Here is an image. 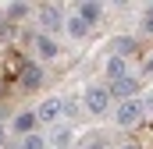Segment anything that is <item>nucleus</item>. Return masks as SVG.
I'll return each mask as SVG.
<instances>
[{"label": "nucleus", "instance_id": "nucleus-1", "mask_svg": "<svg viewBox=\"0 0 153 149\" xmlns=\"http://www.w3.org/2000/svg\"><path fill=\"white\" fill-rule=\"evenodd\" d=\"M82 103H85V110L93 114V117L107 114V107H111V92H107V85H89L85 96H82Z\"/></svg>", "mask_w": 153, "mask_h": 149}, {"label": "nucleus", "instance_id": "nucleus-2", "mask_svg": "<svg viewBox=\"0 0 153 149\" xmlns=\"http://www.w3.org/2000/svg\"><path fill=\"white\" fill-rule=\"evenodd\" d=\"M61 29H64V11H61L57 4L39 7V32H43V36H53V32H61Z\"/></svg>", "mask_w": 153, "mask_h": 149}, {"label": "nucleus", "instance_id": "nucleus-3", "mask_svg": "<svg viewBox=\"0 0 153 149\" xmlns=\"http://www.w3.org/2000/svg\"><path fill=\"white\" fill-rule=\"evenodd\" d=\"M114 121L121 128H132V124H139L143 121V100H121L114 110Z\"/></svg>", "mask_w": 153, "mask_h": 149}, {"label": "nucleus", "instance_id": "nucleus-4", "mask_svg": "<svg viewBox=\"0 0 153 149\" xmlns=\"http://www.w3.org/2000/svg\"><path fill=\"white\" fill-rule=\"evenodd\" d=\"M107 92H111V96H117V100H135L139 82H135L132 74H125V78H114V82L107 85Z\"/></svg>", "mask_w": 153, "mask_h": 149}, {"label": "nucleus", "instance_id": "nucleus-5", "mask_svg": "<svg viewBox=\"0 0 153 149\" xmlns=\"http://www.w3.org/2000/svg\"><path fill=\"white\" fill-rule=\"evenodd\" d=\"M61 114H64V100H43L39 110H36V121H50V124H53Z\"/></svg>", "mask_w": 153, "mask_h": 149}, {"label": "nucleus", "instance_id": "nucleus-6", "mask_svg": "<svg viewBox=\"0 0 153 149\" xmlns=\"http://www.w3.org/2000/svg\"><path fill=\"white\" fill-rule=\"evenodd\" d=\"M39 85H43V68H39V64H25V68H22V89L36 92Z\"/></svg>", "mask_w": 153, "mask_h": 149}, {"label": "nucleus", "instance_id": "nucleus-7", "mask_svg": "<svg viewBox=\"0 0 153 149\" xmlns=\"http://www.w3.org/2000/svg\"><path fill=\"white\" fill-rule=\"evenodd\" d=\"M36 110H22L18 114V117H14V131H18V135H22V139H25V135H32V131H36Z\"/></svg>", "mask_w": 153, "mask_h": 149}, {"label": "nucleus", "instance_id": "nucleus-8", "mask_svg": "<svg viewBox=\"0 0 153 149\" xmlns=\"http://www.w3.org/2000/svg\"><path fill=\"white\" fill-rule=\"evenodd\" d=\"M36 50H39V57H43V60H53V57L61 53L57 39H53V36H43V32L36 36Z\"/></svg>", "mask_w": 153, "mask_h": 149}, {"label": "nucleus", "instance_id": "nucleus-9", "mask_svg": "<svg viewBox=\"0 0 153 149\" xmlns=\"http://www.w3.org/2000/svg\"><path fill=\"white\" fill-rule=\"evenodd\" d=\"M68 146H71V128H64V124L53 128V135L46 139V149H68Z\"/></svg>", "mask_w": 153, "mask_h": 149}, {"label": "nucleus", "instance_id": "nucleus-10", "mask_svg": "<svg viewBox=\"0 0 153 149\" xmlns=\"http://www.w3.org/2000/svg\"><path fill=\"white\" fill-rule=\"evenodd\" d=\"M100 14H103V7H100V4H93V0L78 4V18H82L85 25H96V21H100Z\"/></svg>", "mask_w": 153, "mask_h": 149}, {"label": "nucleus", "instance_id": "nucleus-11", "mask_svg": "<svg viewBox=\"0 0 153 149\" xmlns=\"http://www.w3.org/2000/svg\"><path fill=\"white\" fill-rule=\"evenodd\" d=\"M111 50H114L111 57H121V60H125L128 53H135V39H132V36H117L114 43H111Z\"/></svg>", "mask_w": 153, "mask_h": 149}, {"label": "nucleus", "instance_id": "nucleus-12", "mask_svg": "<svg viewBox=\"0 0 153 149\" xmlns=\"http://www.w3.org/2000/svg\"><path fill=\"white\" fill-rule=\"evenodd\" d=\"M64 29H68V36L71 39H82V36H89V25L78 18V14H71V18H64Z\"/></svg>", "mask_w": 153, "mask_h": 149}, {"label": "nucleus", "instance_id": "nucleus-13", "mask_svg": "<svg viewBox=\"0 0 153 149\" xmlns=\"http://www.w3.org/2000/svg\"><path fill=\"white\" fill-rule=\"evenodd\" d=\"M128 74V60H121V57H111L107 60V78L114 82V78H125Z\"/></svg>", "mask_w": 153, "mask_h": 149}, {"label": "nucleus", "instance_id": "nucleus-14", "mask_svg": "<svg viewBox=\"0 0 153 149\" xmlns=\"http://www.w3.org/2000/svg\"><path fill=\"white\" fill-rule=\"evenodd\" d=\"M22 18H29V4H11V7H7V21L14 25V21H22Z\"/></svg>", "mask_w": 153, "mask_h": 149}, {"label": "nucleus", "instance_id": "nucleus-15", "mask_svg": "<svg viewBox=\"0 0 153 149\" xmlns=\"http://www.w3.org/2000/svg\"><path fill=\"white\" fill-rule=\"evenodd\" d=\"M18 149H46V139L32 131V135H25V139H22V146H18Z\"/></svg>", "mask_w": 153, "mask_h": 149}, {"label": "nucleus", "instance_id": "nucleus-16", "mask_svg": "<svg viewBox=\"0 0 153 149\" xmlns=\"http://www.w3.org/2000/svg\"><path fill=\"white\" fill-rule=\"evenodd\" d=\"M143 29H146V32L153 36V4L146 7V11H143Z\"/></svg>", "mask_w": 153, "mask_h": 149}, {"label": "nucleus", "instance_id": "nucleus-17", "mask_svg": "<svg viewBox=\"0 0 153 149\" xmlns=\"http://www.w3.org/2000/svg\"><path fill=\"white\" fill-rule=\"evenodd\" d=\"M143 114H153V92L146 96V100H143Z\"/></svg>", "mask_w": 153, "mask_h": 149}, {"label": "nucleus", "instance_id": "nucleus-18", "mask_svg": "<svg viewBox=\"0 0 153 149\" xmlns=\"http://www.w3.org/2000/svg\"><path fill=\"white\" fill-rule=\"evenodd\" d=\"M85 149H103V139H89V142H85Z\"/></svg>", "mask_w": 153, "mask_h": 149}, {"label": "nucleus", "instance_id": "nucleus-19", "mask_svg": "<svg viewBox=\"0 0 153 149\" xmlns=\"http://www.w3.org/2000/svg\"><path fill=\"white\" fill-rule=\"evenodd\" d=\"M143 71H146V74H150V78H153V57H150V60H146V68H143Z\"/></svg>", "mask_w": 153, "mask_h": 149}, {"label": "nucleus", "instance_id": "nucleus-20", "mask_svg": "<svg viewBox=\"0 0 153 149\" xmlns=\"http://www.w3.org/2000/svg\"><path fill=\"white\" fill-rule=\"evenodd\" d=\"M0 146H4V128H0Z\"/></svg>", "mask_w": 153, "mask_h": 149}, {"label": "nucleus", "instance_id": "nucleus-21", "mask_svg": "<svg viewBox=\"0 0 153 149\" xmlns=\"http://www.w3.org/2000/svg\"><path fill=\"white\" fill-rule=\"evenodd\" d=\"M125 149H135V146H125Z\"/></svg>", "mask_w": 153, "mask_h": 149}]
</instances>
